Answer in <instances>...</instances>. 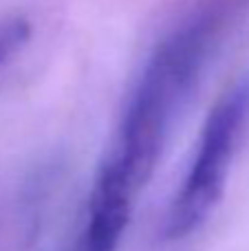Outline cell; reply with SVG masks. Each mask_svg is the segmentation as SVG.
I'll return each instance as SVG.
<instances>
[{
  "mask_svg": "<svg viewBox=\"0 0 249 251\" xmlns=\"http://www.w3.org/2000/svg\"><path fill=\"white\" fill-rule=\"evenodd\" d=\"M249 119V77L223 93L199 134L192 163L166 216L163 234L181 240L207 221L223 196L232 159Z\"/></svg>",
  "mask_w": 249,
  "mask_h": 251,
  "instance_id": "2",
  "label": "cell"
},
{
  "mask_svg": "<svg viewBox=\"0 0 249 251\" xmlns=\"http://www.w3.org/2000/svg\"><path fill=\"white\" fill-rule=\"evenodd\" d=\"M247 13L249 0H197L157 42L97 168L84 225L124 236L205 64Z\"/></svg>",
  "mask_w": 249,
  "mask_h": 251,
  "instance_id": "1",
  "label": "cell"
},
{
  "mask_svg": "<svg viewBox=\"0 0 249 251\" xmlns=\"http://www.w3.org/2000/svg\"><path fill=\"white\" fill-rule=\"evenodd\" d=\"M31 26L22 18H7L0 22V66L7 64L29 40Z\"/></svg>",
  "mask_w": 249,
  "mask_h": 251,
  "instance_id": "3",
  "label": "cell"
}]
</instances>
